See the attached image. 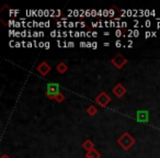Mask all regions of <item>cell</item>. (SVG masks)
Returning <instances> with one entry per match:
<instances>
[{
    "instance_id": "6da1fadb",
    "label": "cell",
    "mask_w": 160,
    "mask_h": 158,
    "mask_svg": "<svg viewBox=\"0 0 160 158\" xmlns=\"http://www.w3.org/2000/svg\"><path fill=\"white\" fill-rule=\"evenodd\" d=\"M135 143H136L135 138H134L128 132H125V133L118 140V144L120 145L123 149H125V150H128Z\"/></svg>"
},
{
    "instance_id": "7a4b0ae2",
    "label": "cell",
    "mask_w": 160,
    "mask_h": 158,
    "mask_svg": "<svg viewBox=\"0 0 160 158\" xmlns=\"http://www.w3.org/2000/svg\"><path fill=\"white\" fill-rule=\"evenodd\" d=\"M59 92V85L56 83H49L47 85V90H46V97L51 100H55L56 96Z\"/></svg>"
},
{
    "instance_id": "3957f363",
    "label": "cell",
    "mask_w": 160,
    "mask_h": 158,
    "mask_svg": "<svg viewBox=\"0 0 160 158\" xmlns=\"http://www.w3.org/2000/svg\"><path fill=\"white\" fill-rule=\"evenodd\" d=\"M127 62H128V60H127V58L125 57V56H123V54H121V53H118L111 59L112 65H113V66H115L118 69H122L123 67L127 64Z\"/></svg>"
},
{
    "instance_id": "277c9868",
    "label": "cell",
    "mask_w": 160,
    "mask_h": 158,
    "mask_svg": "<svg viewBox=\"0 0 160 158\" xmlns=\"http://www.w3.org/2000/svg\"><path fill=\"white\" fill-rule=\"evenodd\" d=\"M96 102L98 103L99 105H101V107L104 108V107H107L110 102H111V97H110L107 92L102 91V92H100L98 96H97Z\"/></svg>"
},
{
    "instance_id": "5b68a950",
    "label": "cell",
    "mask_w": 160,
    "mask_h": 158,
    "mask_svg": "<svg viewBox=\"0 0 160 158\" xmlns=\"http://www.w3.org/2000/svg\"><path fill=\"white\" fill-rule=\"evenodd\" d=\"M36 70L38 71V74H40V75H42V76H44V77H45V76L48 75L49 71L52 70V68L46 62H42L38 67H36Z\"/></svg>"
},
{
    "instance_id": "8992f818",
    "label": "cell",
    "mask_w": 160,
    "mask_h": 158,
    "mask_svg": "<svg viewBox=\"0 0 160 158\" xmlns=\"http://www.w3.org/2000/svg\"><path fill=\"white\" fill-rule=\"evenodd\" d=\"M126 91H127L126 88H125L122 84H118V85L112 89V92H113V94L116 98H122V97L126 94Z\"/></svg>"
},
{
    "instance_id": "52a82bcc",
    "label": "cell",
    "mask_w": 160,
    "mask_h": 158,
    "mask_svg": "<svg viewBox=\"0 0 160 158\" xmlns=\"http://www.w3.org/2000/svg\"><path fill=\"white\" fill-rule=\"evenodd\" d=\"M82 148L86 149L87 151L92 150V149H94V143L92 142L91 140H86L85 142L82 143Z\"/></svg>"
},
{
    "instance_id": "ba28073f",
    "label": "cell",
    "mask_w": 160,
    "mask_h": 158,
    "mask_svg": "<svg viewBox=\"0 0 160 158\" xmlns=\"http://www.w3.org/2000/svg\"><path fill=\"white\" fill-rule=\"evenodd\" d=\"M56 70L62 75V74H65L67 70H68V66H67L66 63L62 62V63H59V64H57V66H56Z\"/></svg>"
},
{
    "instance_id": "9c48e42d",
    "label": "cell",
    "mask_w": 160,
    "mask_h": 158,
    "mask_svg": "<svg viewBox=\"0 0 160 158\" xmlns=\"http://www.w3.org/2000/svg\"><path fill=\"white\" fill-rule=\"evenodd\" d=\"M86 158H101V154L97 149H92L90 151H87Z\"/></svg>"
},
{
    "instance_id": "30bf717a",
    "label": "cell",
    "mask_w": 160,
    "mask_h": 158,
    "mask_svg": "<svg viewBox=\"0 0 160 158\" xmlns=\"http://www.w3.org/2000/svg\"><path fill=\"white\" fill-rule=\"evenodd\" d=\"M137 120L140 121V122H146V121L148 120V113H147V112H145V111L138 112Z\"/></svg>"
},
{
    "instance_id": "8fae6325",
    "label": "cell",
    "mask_w": 160,
    "mask_h": 158,
    "mask_svg": "<svg viewBox=\"0 0 160 158\" xmlns=\"http://www.w3.org/2000/svg\"><path fill=\"white\" fill-rule=\"evenodd\" d=\"M87 113L89 114L90 116H94L98 113V109H97V107H94V105H90L87 109Z\"/></svg>"
},
{
    "instance_id": "7c38bea8",
    "label": "cell",
    "mask_w": 160,
    "mask_h": 158,
    "mask_svg": "<svg viewBox=\"0 0 160 158\" xmlns=\"http://www.w3.org/2000/svg\"><path fill=\"white\" fill-rule=\"evenodd\" d=\"M65 98H66V97H65V94L60 92V94H58L57 96H56L55 101H56V102H58V103H60V102H62V101L65 100Z\"/></svg>"
},
{
    "instance_id": "4fadbf2b",
    "label": "cell",
    "mask_w": 160,
    "mask_h": 158,
    "mask_svg": "<svg viewBox=\"0 0 160 158\" xmlns=\"http://www.w3.org/2000/svg\"><path fill=\"white\" fill-rule=\"evenodd\" d=\"M115 36H116V38H121V36H126V34H125V31H124V30L118 29V30L115 31Z\"/></svg>"
},
{
    "instance_id": "5bb4252c",
    "label": "cell",
    "mask_w": 160,
    "mask_h": 158,
    "mask_svg": "<svg viewBox=\"0 0 160 158\" xmlns=\"http://www.w3.org/2000/svg\"><path fill=\"white\" fill-rule=\"evenodd\" d=\"M114 9H115V8H114V6L111 8V9H110V18H111V19H113V16L115 14V12H114Z\"/></svg>"
},
{
    "instance_id": "9a60e30c",
    "label": "cell",
    "mask_w": 160,
    "mask_h": 158,
    "mask_svg": "<svg viewBox=\"0 0 160 158\" xmlns=\"http://www.w3.org/2000/svg\"><path fill=\"white\" fill-rule=\"evenodd\" d=\"M115 46L118 47V48H120V47H122V42H121L120 40H118L115 42Z\"/></svg>"
},
{
    "instance_id": "2e32d148",
    "label": "cell",
    "mask_w": 160,
    "mask_h": 158,
    "mask_svg": "<svg viewBox=\"0 0 160 158\" xmlns=\"http://www.w3.org/2000/svg\"><path fill=\"white\" fill-rule=\"evenodd\" d=\"M138 35H139V31H138V30H134V31H133V36H134V38H137Z\"/></svg>"
},
{
    "instance_id": "e0dca14e",
    "label": "cell",
    "mask_w": 160,
    "mask_h": 158,
    "mask_svg": "<svg viewBox=\"0 0 160 158\" xmlns=\"http://www.w3.org/2000/svg\"><path fill=\"white\" fill-rule=\"evenodd\" d=\"M49 44H51L49 42H45L44 48H45V49H49V47H51V45H49Z\"/></svg>"
},
{
    "instance_id": "ac0fdd59",
    "label": "cell",
    "mask_w": 160,
    "mask_h": 158,
    "mask_svg": "<svg viewBox=\"0 0 160 158\" xmlns=\"http://www.w3.org/2000/svg\"><path fill=\"white\" fill-rule=\"evenodd\" d=\"M150 36H151V32L147 31L146 33H145V38H150Z\"/></svg>"
},
{
    "instance_id": "d6986e66",
    "label": "cell",
    "mask_w": 160,
    "mask_h": 158,
    "mask_svg": "<svg viewBox=\"0 0 160 158\" xmlns=\"http://www.w3.org/2000/svg\"><path fill=\"white\" fill-rule=\"evenodd\" d=\"M79 27H81V28H86V27H87V24H86V23L83 22V21H80V22H79Z\"/></svg>"
},
{
    "instance_id": "ffe728a7",
    "label": "cell",
    "mask_w": 160,
    "mask_h": 158,
    "mask_svg": "<svg viewBox=\"0 0 160 158\" xmlns=\"http://www.w3.org/2000/svg\"><path fill=\"white\" fill-rule=\"evenodd\" d=\"M90 24H91V27H92V28H99L98 22H91Z\"/></svg>"
},
{
    "instance_id": "44dd1931",
    "label": "cell",
    "mask_w": 160,
    "mask_h": 158,
    "mask_svg": "<svg viewBox=\"0 0 160 158\" xmlns=\"http://www.w3.org/2000/svg\"><path fill=\"white\" fill-rule=\"evenodd\" d=\"M92 48H93V49L98 48V43H97V42H92Z\"/></svg>"
},
{
    "instance_id": "7402d4cb",
    "label": "cell",
    "mask_w": 160,
    "mask_h": 158,
    "mask_svg": "<svg viewBox=\"0 0 160 158\" xmlns=\"http://www.w3.org/2000/svg\"><path fill=\"white\" fill-rule=\"evenodd\" d=\"M145 25H146L147 28H149L151 25V22L149 20H146V22H145Z\"/></svg>"
},
{
    "instance_id": "603a6c76",
    "label": "cell",
    "mask_w": 160,
    "mask_h": 158,
    "mask_svg": "<svg viewBox=\"0 0 160 158\" xmlns=\"http://www.w3.org/2000/svg\"><path fill=\"white\" fill-rule=\"evenodd\" d=\"M68 27L69 28H75V22H68Z\"/></svg>"
},
{
    "instance_id": "cb8c5ba5",
    "label": "cell",
    "mask_w": 160,
    "mask_h": 158,
    "mask_svg": "<svg viewBox=\"0 0 160 158\" xmlns=\"http://www.w3.org/2000/svg\"><path fill=\"white\" fill-rule=\"evenodd\" d=\"M33 36H34V38H38V36H40V32H38V31L33 32Z\"/></svg>"
},
{
    "instance_id": "d4e9b609",
    "label": "cell",
    "mask_w": 160,
    "mask_h": 158,
    "mask_svg": "<svg viewBox=\"0 0 160 158\" xmlns=\"http://www.w3.org/2000/svg\"><path fill=\"white\" fill-rule=\"evenodd\" d=\"M44 45H45L44 42H40V43H38V47H41V48H44Z\"/></svg>"
},
{
    "instance_id": "484cf974",
    "label": "cell",
    "mask_w": 160,
    "mask_h": 158,
    "mask_svg": "<svg viewBox=\"0 0 160 158\" xmlns=\"http://www.w3.org/2000/svg\"><path fill=\"white\" fill-rule=\"evenodd\" d=\"M97 14H98V12H97L96 10H91V16L92 17H96Z\"/></svg>"
},
{
    "instance_id": "4316f807",
    "label": "cell",
    "mask_w": 160,
    "mask_h": 158,
    "mask_svg": "<svg viewBox=\"0 0 160 158\" xmlns=\"http://www.w3.org/2000/svg\"><path fill=\"white\" fill-rule=\"evenodd\" d=\"M126 27H127V22H125L124 21V22L121 23V28H126Z\"/></svg>"
},
{
    "instance_id": "83f0119b",
    "label": "cell",
    "mask_w": 160,
    "mask_h": 158,
    "mask_svg": "<svg viewBox=\"0 0 160 158\" xmlns=\"http://www.w3.org/2000/svg\"><path fill=\"white\" fill-rule=\"evenodd\" d=\"M73 36H75V38H79V36H81L80 35V32H75V34H73Z\"/></svg>"
},
{
    "instance_id": "f1b7e54d",
    "label": "cell",
    "mask_w": 160,
    "mask_h": 158,
    "mask_svg": "<svg viewBox=\"0 0 160 158\" xmlns=\"http://www.w3.org/2000/svg\"><path fill=\"white\" fill-rule=\"evenodd\" d=\"M80 47H87V43L81 42V43H80Z\"/></svg>"
},
{
    "instance_id": "f546056e",
    "label": "cell",
    "mask_w": 160,
    "mask_h": 158,
    "mask_svg": "<svg viewBox=\"0 0 160 158\" xmlns=\"http://www.w3.org/2000/svg\"><path fill=\"white\" fill-rule=\"evenodd\" d=\"M98 24H99V28H103V22L101 20L98 21Z\"/></svg>"
},
{
    "instance_id": "4dcf8cb0",
    "label": "cell",
    "mask_w": 160,
    "mask_h": 158,
    "mask_svg": "<svg viewBox=\"0 0 160 158\" xmlns=\"http://www.w3.org/2000/svg\"><path fill=\"white\" fill-rule=\"evenodd\" d=\"M75 46V43L73 42H68V47H73Z\"/></svg>"
},
{
    "instance_id": "1f68e13d",
    "label": "cell",
    "mask_w": 160,
    "mask_h": 158,
    "mask_svg": "<svg viewBox=\"0 0 160 158\" xmlns=\"http://www.w3.org/2000/svg\"><path fill=\"white\" fill-rule=\"evenodd\" d=\"M97 36H98V32H96V31L92 32V38H97Z\"/></svg>"
},
{
    "instance_id": "d6a6232c",
    "label": "cell",
    "mask_w": 160,
    "mask_h": 158,
    "mask_svg": "<svg viewBox=\"0 0 160 158\" xmlns=\"http://www.w3.org/2000/svg\"><path fill=\"white\" fill-rule=\"evenodd\" d=\"M49 25H51V22L46 21V22H45V28H49Z\"/></svg>"
},
{
    "instance_id": "836d02e7",
    "label": "cell",
    "mask_w": 160,
    "mask_h": 158,
    "mask_svg": "<svg viewBox=\"0 0 160 158\" xmlns=\"http://www.w3.org/2000/svg\"><path fill=\"white\" fill-rule=\"evenodd\" d=\"M98 16L99 17L103 16V10H99V11H98Z\"/></svg>"
},
{
    "instance_id": "e575fe53",
    "label": "cell",
    "mask_w": 160,
    "mask_h": 158,
    "mask_svg": "<svg viewBox=\"0 0 160 158\" xmlns=\"http://www.w3.org/2000/svg\"><path fill=\"white\" fill-rule=\"evenodd\" d=\"M87 47H90V48H92V43L91 42H87Z\"/></svg>"
},
{
    "instance_id": "d590c367",
    "label": "cell",
    "mask_w": 160,
    "mask_h": 158,
    "mask_svg": "<svg viewBox=\"0 0 160 158\" xmlns=\"http://www.w3.org/2000/svg\"><path fill=\"white\" fill-rule=\"evenodd\" d=\"M32 46H34V45H33V43H31V42H28V46H27V47H32Z\"/></svg>"
},
{
    "instance_id": "8d00e7d4",
    "label": "cell",
    "mask_w": 160,
    "mask_h": 158,
    "mask_svg": "<svg viewBox=\"0 0 160 158\" xmlns=\"http://www.w3.org/2000/svg\"><path fill=\"white\" fill-rule=\"evenodd\" d=\"M57 46L58 47H62V43H60L59 40H57Z\"/></svg>"
},
{
    "instance_id": "74e56055",
    "label": "cell",
    "mask_w": 160,
    "mask_h": 158,
    "mask_svg": "<svg viewBox=\"0 0 160 158\" xmlns=\"http://www.w3.org/2000/svg\"><path fill=\"white\" fill-rule=\"evenodd\" d=\"M21 44H22V43L17 42V43H16V47H20V46H21Z\"/></svg>"
},
{
    "instance_id": "f35d334b",
    "label": "cell",
    "mask_w": 160,
    "mask_h": 158,
    "mask_svg": "<svg viewBox=\"0 0 160 158\" xmlns=\"http://www.w3.org/2000/svg\"><path fill=\"white\" fill-rule=\"evenodd\" d=\"M1 158H11V157H9L8 155H6V154H3L2 156H1Z\"/></svg>"
},
{
    "instance_id": "ab89813d",
    "label": "cell",
    "mask_w": 160,
    "mask_h": 158,
    "mask_svg": "<svg viewBox=\"0 0 160 158\" xmlns=\"http://www.w3.org/2000/svg\"><path fill=\"white\" fill-rule=\"evenodd\" d=\"M103 45H104V47L105 46H110V43L109 42H105V43H103Z\"/></svg>"
},
{
    "instance_id": "60d3db41",
    "label": "cell",
    "mask_w": 160,
    "mask_h": 158,
    "mask_svg": "<svg viewBox=\"0 0 160 158\" xmlns=\"http://www.w3.org/2000/svg\"><path fill=\"white\" fill-rule=\"evenodd\" d=\"M151 36H152V38H156V32H151Z\"/></svg>"
},
{
    "instance_id": "b9f144b4",
    "label": "cell",
    "mask_w": 160,
    "mask_h": 158,
    "mask_svg": "<svg viewBox=\"0 0 160 158\" xmlns=\"http://www.w3.org/2000/svg\"><path fill=\"white\" fill-rule=\"evenodd\" d=\"M62 36H64V38H66V36H67V32H62Z\"/></svg>"
},
{
    "instance_id": "7bdbcfd3",
    "label": "cell",
    "mask_w": 160,
    "mask_h": 158,
    "mask_svg": "<svg viewBox=\"0 0 160 158\" xmlns=\"http://www.w3.org/2000/svg\"><path fill=\"white\" fill-rule=\"evenodd\" d=\"M150 14H152V16H155V14H156V12L152 10V11H150Z\"/></svg>"
},
{
    "instance_id": "ee69618b",
    "label": "cell",
    "mask_w": 160,
    "mask_h": 158,
    "mask_svg": "<svg viewBox=\"0 0 160 158\" xmlns=\"http://www.w3.org/2000/svg\"><path fill=\"white\" fill-rule=\"evenodd\" d=\"M157 28H158V29L160 28V21H159V23H157Z\"/></svg>"
}]
</instances>
